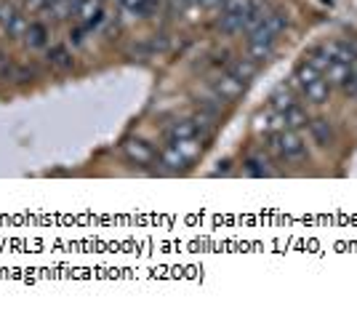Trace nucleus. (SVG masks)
Segmentation results:
<instances>
[{
    "instance_id": "obj_1",
    "label": "nucleus",
    "mask_w": 357,
    "mask_h": 312,
    "mask_svg": "<svg viewBox=\"0 0 357 312\" xmlns=\"http://www.w3.org/2000/svg\"><path fill=\"white\" fill-rule=\"evenodd\" d=\"M269 147L272 152L285 161V163H298V161H304L307 158V144H304V139L298 136V131L294 128H280V131H275V134L269 136Z\"/></svg>"
},
{
    "instance_id": "obj_2",
    "label": "nucleus",
    "mask_w": 357,
    "mask_h": 312,
    "mask_svg": "<svg viewBox=\"0 0 357 312\" xmlns=\"http://www.w3.org/2000/svg\"><path fill=\"white\" fill-rule=\"evenodd\" d=\"M288 27V14L285 11H267L264 22L256 27L253 32H248L251 43H275V38Z\"/></svg>"
},
{
    "instance_id": "obj_3",
    "label": "nucleus",
    "mask_w": 357,
    "mask_h": 312,
    "mask_svg": "<svg viewBox=\"0 0 357 312\" xmlns=\"http://www.w3.org/2000/svg\"><path fill=\"white\" fill-rule=\"evenodd\" d=\"M243 91H245V83L232 73H224L213 80V96L219 102H235V99L243 96Z\"/></svg>"
},
{
    "instance_id": "obj_4",
    "label": "nucleus",
    "mask_w": 357,
    "mask_h": 312,
    "mask_svg": "<svg viewBox=\"0 0 357 312\" xmlns=\"http://www.w3.org/2000/svg\"><path fill=\"white\" fill-rule=\"evenodd\" d=\"M123 155L136 165H149L155 161V149L144 139H126L123 142Z\"/></svg>"
},
{
    "instance_id": "obj_5",
    "label": "nucleus",
    "mask_w": 357,
    "mask_h": 312,
    "mask_svg": "<svg viewBox=\"0 0 357 312\" xmlns=\"http://www.w3.org/2000/svg\"><path fill=\"white\" fill-rule=\"evenodd\" d=\"M75 16H80L83 30H93V27L102 22V16H105L102 14V0H80Z\"/></svg>"
},
{
    "instance_id": "obj_6",
    "label": "nucleus",
    "mask_w": 357,
    "mask_h": 312,
    "mask_svg": "<svg viewBox=\"0 0 357 312\" xmlns=\"http://www.w3.org/2000/svg\"><path fill=\"white\" fill-rule=\"evenodd\" d=\"M331 83L326 80V75L323 77H317V80H312V83H307L304 89H301V94L310 99L312 104H326L328 102V96H331Z\"/></svg>"
},
{
    "instance_id": "obj_7",
    "label": "nucleus",
    "mask_w": 357,
    "mask_h": 312,
    "mask_svg": "<svg viewBox=\"0 0 357 312\" xmlns=\"http://www.w3.org/2000/svg\"><path fill=\"white\" fill-rule=\"evenodd\" d=\"M243 171L253 179H264V177H272V174H275V168L269 165V161L264 158V155H251V158H245Z\"/></svg>"
},
{
    "instance_id": "obj_8",
    "label": "nucleus",
    "mask_w": 357,
    "mask_h": 312,
    "mask_svg": "<svg viewBox=\"0 0 357 312\" xmlns=\"http://www.w3.org/2000/svg\"><path fill=\"white\" fill-rule=\"evenodd\" d=\"M256 134H275V131H280V128H285L283 126V115L280 112H275L272 107H269L267 115H259L256 118Z\"/></svg>"
},
{
    "instance_id": "obj_9",
    "label": "nucleus",
    "mask_w": 357,
    "mask_h": 312,
    "mask_svg": "<svg viewBox=\"0 0 357 312\" xmlns=\"http://www.w3.org/2000/svg\"><path fill=\"white\" fill-rule=\"evenodd\" d=\"M168 144H174L178 149V155L187 161V163H192L195 158L203 152V144H200V136H192V139H178V142H168Z\"/></svg>"
},
{
    "instance_id": "obj_10",
    "label": "nucleus",
    "mask_w": 357,
    "mask_h": 312,
    "mask_svg": "<svg viewBox=\"0 0 357 312\" xmlns=\"http://www.w3.org/2000/svg\"><path fill=\"white\" fill-rule=\"evenodd\" d=\"M323 75H326V80L331 83V86H344V83H347V77H349V64L331 59L328 61V67L323 70Z\"/></svg>"
},
{
    "instance_id": "obj_11",
    "label": "nucleus",
    "mask_w": 357,
    "mask_h": 312,
    "mask_svg": "<svg viewBox=\"0 0 357 312\" xmlns=\"http://www.w3.org/2000/svg\"><path fill=\"white\" fill-rule=\"evenodd\" d=\"M310 131H312V139L320 144V147H328V144H333V128H331V123L323 118H317L310 123Z\"/></svg>"
},
{
    "instance_id": "obj_12",
    "label": "nucleus",
    "mask_w": 357,
    "mask_h": 312,
    "mask_svg": "<svg viewBox=\"0 0 357 312\" xmlns=\"http://www.w3.org/2000/svg\"><path fill=\"white\" fill-rule=\"evenodd\" d=\"M48 64L54 67V70H59V73H67V70H73V54L67 51V48H61V45H56V48H51L48 51Z\"/></svg>"
},
{
    "instance_id": "obj_13",
    "label": "nucleus",
    "mask_w": 357,
    "mask_h": 312,
    "mask_svg": "<svg viewBox=\"0 0 357 312\" xmlns=\"http://www.w3.org/2000/svg\"><path fill=\"white\" fill-rule=\"evenodd\" d=\"M197 136V128H195L192 118L190 120H176L171 128H168V142H178V139H192Z\"/></svg>"
},
{
    "instance_id": "obj_14",
    "label": "nucleus",
    "mask_w": 357,
    "mask_h": 312,
    "mask_svg": "<svg viewBox=\"0 0 357 312\" xmlns=\"http://www.w3.org/2000/svg\"><path fill=\"white\" fill-rule=\"evenodd\" d=\"M160 165H165V171H181V168H187V161L178 155V149L174 144H168L160 152Z\"/></svg>"
},
{
    "instance_id": "obj_15",
    "label": "nucleus",
    "mask_w": 357,
    "mask_h": 312,
    "mask_svg": "<svg viewBox=\"0 0 357 312\" xmlns=\"http://www.w3.org/2000/svg\"><path fill=\"white\" fill-rule=\"evenodd\" d=\"M24 40H27L30 48H45V43H48V27L38 24V22H30V30L24 35Z\"/></svg>"
},
{
    "instance_id": "obj_16",
    "label": "nucleus",
    "mask_w": 357,
    "mask_h": 312,
    "mask_svg": "<svg viewBox=\"0 0 357 312\" xmlns=\"http://www.w3.org/2000/svg\"><path fill=\"white\" fill-rule=\"evenodd\" d=\"M283 126H285V128H294V131H298L301 126H307V112H304L298 104H291V107L283 112Z\"/></svg>"
},
{
    "instance_id": "obj_17",
    "label": "nucleus",
    "mask_w": 357,
    "mask_h": 312,
    "mask_svg": "<svg viewBox=\"0 0 357 312\" xmlns=\"http://www.w3.org/2000/svg\"><path fill=\"white\" fill-rule=\"evenodd\" d=\"M216 27H219L224 35H238V32H243V14H224L222 11Z\"/></svg>"
},
{
    "instance_id": "obj_18",
    "label": "nucleus",
    "mask_w": 357,
    "mask_h": 312,
    "mask_svg": "<svg viewBox=\"0 0 357 312\" xmlns=\"http://www.w3.org/2000/svg\"><path fill=\"white\" fill-rule=\"evenodd\" d=\"M256 70H259V67H256V61L253 59H238L229 64V73L235 75V77H240L243 83H248L253 75H256Z\"/></svg>"
},
{
    "instance_id": "obj_19",
    "label": "nucleus",
    "mask_w": 357,
    "mask_h": 312,
    "mask_svg": "<svg viewBox=\"0 0 357 312\" xmlns=\"http://www.w3.org/2000/svg\"><path fill=\"white\" fill-rule=\"evenodd\" d=\"M27 30H30V19H27L24 14H16L14 19L8 22V27H6L8 38H24Z\"/></svg>"
},
{
    "instance_id": "obj_20",
    "label": "nucleus",
    "mask_w": 357,
    "mask_h": 312,
    "mask_svg": "<svg viewBox=\"0 0 357 312\" xmlns=\"http://www.w3.org/2000/svg\"><path fill=\"white\" fill-rule=\"evenodd\" d=\"M275 54V43H251L248 40V59L253 61H264Z\"/></svg>"
},
{
    "instance_id": "obj_21",
    "label": "nucleus",
    "mask_w": 357,
    "mask_h": 312,
    "mask_svg": "<svg viewBox=\"0 0 357 312\" xmlns=\"http://www.w3.org/2000/svg\"><path fill=\"white\" fill-rule=\"evenodd\" d=\"M291 104H296L294 94H291V91H285V89H280L278 94H275V96H272V104H269V107H272L275 112H280V115H283V112L288 110V107H291Z\"/></svg>"
},
{
    "instance_id": "obj_22",
    "label": "nucleus",
    "mask_w": 357,
    "mask_h": 312,
    "mask_svg": "<svg viewBox=\"0 0 357 312\" xmlns=\"http://www.w3.org/2000/svg\"><path fill=\"white\" fill-rule=\"evenodd\" d=\"M123 6H126V11H131V14H136V16H147L155 11L149 0H123Z\"/></svg>"
},
{
    "instance_id": "obj_23",
    "label": "nucleus",
    "mask_w": 357,
    "mask_h": 312,
    "mask_svg": "<svg viewBox=\"0 0 357 312\" xmlns=\"http://www.w3.org/2000/svg\"><path fill=\"white\" fill-rule=\"evenodd\" d=\"M342 89H344V94H347V96L357 99V57H355V61L349 64V77H347V83H344Z\"/></svg>"
},
{
    "instance_id": "obj_24",
    "label": "nucleus",
    "mask_w": 357,
    "mask_h": 312,
    "mask_svg": "<svg viewBox=\"0 0 357 312\" xmlns=\"http://www.w3.org/2000/svg\"><path fill=\"white\" fill-rule=\"evenodd\" d=\"M16 14H19V11H16L11 3H0V24H3V27H8V22H11Z\"/></svg>"
},
{
    "instance_id": "obj_25",
    "label": "nucleus",
    "mask_w": 357,
    "mask_h": 312,
    "mask_svg": "<svg viewBox=\"0 0 357 312\" xmlns=\"http://www.w3.org/2000/svg\"><path fill=\"white\" fill-rule=\"evenodd\" d=\"M224 0H203L200 3V8H206V11H216V8H222Z\"/></svg>"
}]
</instances>
